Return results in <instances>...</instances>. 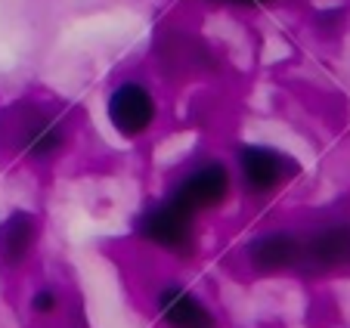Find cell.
Instances as JSON below:
<instances>
[{"instance_id": "6da1fadb", "label": "cell", "mask_w": 350, "mask_h": 328, "mask_svg": "<svg viewBox=\"0 0 350 328\" xmlns=\"http://www.w3.org/2000/svg\"><path fill=\"white\" fill-rule=\"evenodd\" d=\"M232 186H236V177H232L230 164L220 158H202L180 174L177 183L167 189V198L189 210L192 217H205L230 202Z\"/></svg>"}, {"instance_id": "30bf717a", "label": "cell", "mask_w": 350, "mask_h": 328, "mask_svg": "<svg viewBox=\"0 0 350 328\" xmlns=\"http://www.w3.org/2000/svg\"><path fill=\"white\" fill-rule=\"evenodd\" d=\"M31 310H34V313H40V316L56 313V310H59V291H53V288H40V291H34V297H31Z\"/></svg>"}, {"instance_id": "9c48e42d", "label": "cell", "mask_w": 350, "mask_h": 328, "mask_svg": "<svg viewBox=\"0 0 350 328\" xmlns=\"http://www.w3.org/2000/svg\"><path fill=\"white\" fill-rule=\"evenodd\" d=\"M40 226L38 217L28 210H13V214L0 223V266L3 269H19L22 263L31 257L34 245H38Z\"/></svg>"}, {"instance_id": "277c9868", "label": "cell", "mask_w": 350, "mask_h": 328, "mask_svg": "<svg viewBox=\"0 0 350 328\" xmlns=\"http://www.w3.org/2000/svg\"><path fill=\"white\" fill-rule=\"evenodd\" d=\"M106 118L121 139H143L159 124V96L146 81L124 78L106 96Z\"/></svg>"}, {"instance_id": "ba28073f", "label": "cell", "mask_w": 350, "mask_h": 328, "mask_svg": "<svg viewBox=\"0 0 350 328\" xmlns=\"http://www.w3.org/2000/svg\"><path fill=\"white\" fill-rule=\"evenodd\" d=\"M350 263V223H332L317 230L313 236L301 238V266L317 273L347 266Z\"/></svg>"}, {"instance_id": "8992f818", "label": "cell", "mask_w": 350, "mask_h": 328, "mask_svg": "<svg viewBox=\"0 0 350 328\" xmlns=\"http://www.w3.org/2000/svg\"><path fill=\"white\" fill-rule=\"evenodd\" d=\"M245 257L258 276H282L301 266V236L288 230H270L245 248Z\"/></svg>"}, {"instance_id": "52a82bcc", "label": "cell", "mask_w": 350, "mask_h": 328, "mask_svg": "<svg viewBox=\"0 0 350 328\" xmlns=\"http://www.w3.org/2000/svg\"><path fill=\"white\" fill-rule=\"evenodd\" d=\"M155 310L167 328H220L214 310L186 285H165L155 295Z\"/></svg>"}, {"instance_id": "3957f363", "label": "cell", "mask_w": 350, "mask_h": 328, "mask_svg": "<svg viewBox=\"0 0 350 328\" xmlns=\"http://www.w3.org/2000/svg\"><path fill=\"white\" fill-rule=\"evenodd\" d=\"M137 236L159 251L189 257L198 245V217H192L189 210H183L165 195L139 214Z\"/></svg>"}, {"instance_id": "7a4b0ae2", "label": "cell", "mask_w": 350, "mask_h": 328, "mask_svg": "<svg viewBox=\"0 0 350 328\" xmlns=\"http://www.w3.org/2000/svg\"><path fill=\"white\" fill-rule=\"evenodd\" d=\"M297 161L288 152L276 149L267 143H245L236 149V171L232 177L239 180L245 192L252 198H270L279 189L295 180Z\"/></svg>"}, {"instance_id": "5b68a950", "label": "cell", "mask_w": 350, "mask_h": 328, "mask_svg": "<svg viewBox=\"0 0 350 328\" xmlns=\"http://www.w3.org/2000/svg\"><path fill=\"white\" fill-rule=\"evenodd\" d=\"M10 139L31 161L56 158L68 143V127L46 105H19L10 121Z\"/></svg>"}, {"instance_id": "8fae6325", "label": "cell", "mask_w": 350, "mask_h": 328, "mask_svg": "<svg viewBox=\"0 0 350 328\" xmlns=\"http://www.w3.org/2000/svg\"><path fill=\"white\" fill-rule=\"evenodd\" d=\"M217 3H226V7H239V10H260V7H270L273 0H217Z\"/></svg>"}]
</instances>
